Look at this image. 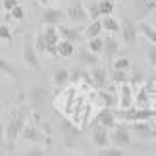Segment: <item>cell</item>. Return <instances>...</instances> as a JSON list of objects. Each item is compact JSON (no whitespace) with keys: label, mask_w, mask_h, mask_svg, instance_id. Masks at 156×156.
Returning <instances> with one entry per match:
<instances>
[{"label":"cell","mask_w":156,"mask_h":156,"mask_svg":"<svg viewBox=\"0 0 156 156\" xmlns=\"http://www.w3.org/2000/svg\"><path fill=\"white\" fill-rule=\"evenodd\" d=\"M35 50L37 52H46V41H44V35L39 33L35 37Z\"/></svg>","instance_id":"cell-33"},{"label":"cell","mask_w":156,"mask_h":156,"mask_svg":"<svg viewBox=\"0 0 156 156\" xmlns=\"http://www.w3.org/2000/svg\"><path fill=\"white\" fill-rule=\"evenodd\" d=\"M20 137H23V141H27V143H35V145H39L41 139H43V135H41V131L35 127V125H23V129H21V133Z\"/></svg>","instance_id":"cell-14"},{"label":"cell","mask_w":156,"mask_h":156,"mask_svg":"<svg viewBox=\"0 0 156 156\" xmlns=\"http://www.w3.org/2000/svg\"><path fill=\"white\" fill-rule=\"evenodd\" d=\"M58 33H60V39H66V41H71V43H79L81 41V35H83V29L79 27H71V25H62L58 23Z\"/></svg>","instance_id":"cell-9"},{"label":"cell","mask_w":156,"mask_h":156,"mask_svg":"<svg viewBox=\"0 0 156 156\" xmlns=\"http://www.w3.org/2000/svg\"><path fill=\"white\" fill-rule=\"evenodd\" d=\"M98 156H122L123 152H122V148H119V147H110V145H108V147H102V148H98V152H97Z\"/></svg>","instance_id":"cell-26"},{"label":"cell","mask_w":156,"mask_h":156,"mask_svg":"<svg viewBox=\"0 0 156 156\" xmlns=\"http://www.w3.org/2000/svg\"><path fill=\"white\" fill-rule=\"evenodd\" d=\"M39 4H43V6H48V0H37Z\"/></svg>","instance_id":"cell-42"},{"label":"cell","mask_w":156,"mask_h":156,"mask_svg":"<svg viewBox=\"0 0 156 156\" xmlns=\"http://www.w3.org/2000/svg\"><path fill=\"white\" fill-rule=\"evenodd\" d=\"M119 31H122V39H123L125 44H133L135 41H137V35H139L137 23L131 21V20H125V23L119 27Z\"/></svg>","instance_id":"cell-10"},{"label":"cell","mask_w":156,"mask_h":156,"mask_svg":"<svg viewBox=\"0 0 156 156\" xmlns=\"http://www.w3.org/2000/svg\"><path fill=\"white\" fill-rule=\"evenodd\" d=\"M37 50H35V44L29 43V41H25V44H23V50H21V60L23 64H27L29 68L33 69H41V62H39V56H37Z\"/></svg>","instance_id":"cell-6"},{"label":"cell","mask_w":156,"mask_h":156,"mask_svg":"<svg viewBox=\"0 0 156 156\" xmlns=\"http://www.w3.org/2000/svg\"><path fill=\"white\" fill-rule=\"evenodd\" d=\"M0 41H6V43L14 41V33H12V29L6 23H0Z\"/></svg>","instance_id":"cell-30"},{"label":"cell","mask_w":156,"mask_h":156,"mask_svg":"<svg viewBox=\"0 0 156 156\" xmlns=\"http://www.w3.org/2000/svg\"><path fill=\"white\" fill-rule=\"evenodd\" d=\"M133 85H131L129 81L122 83V91H119V100H118V106L122 108V110H125V108H131L133 106Z\"/></svg>","instance_id":"cell-8"},{"label":"cell","mask_w":156,"mask_h":156,"mask_svg":"<svg viewBox=\"0 0 156 156\" xmlns=\"http://www.w3.org/2000/svg\"><path fill=\"white\" fill-rule=\"evenodd\" d=\"M87 14H89V20H98L100 17V10H98V4L94 2L87 8Z\"/></svg>","instance_id":"cell-34"},{"label":"cell","mask_w":156,"mask_h":156,"mask_svg":"<svg viewBox=\"0 0 156 156\" xmlns=\"http://www.w3.org/2000/svg\"><path fill=\"white\" fill-rule=\"evenodd\" d=\"M27 123V108L25 106H20V110L16 114H12L8 125H4V139L8 143V148L14 147V143L17 141V137H20L23 125Z\"/></svg>","instance_id":"cell-1"},{"label":"cell","mask_w":156,"mask_h":156,"mask_svg":"<svg viewBox=\"0 0 156 156\" xmlns=\"http://www.w3.org/2000/svg\"><path fill=\"white\" fill-rule=\"evenodd\" d=\"M62 129H64V135H66V145L71 147V145H73V141L77 139V135H79V131H77L69 122H64L62 123Z\"/></svg>","instance_id":"cell-22"},{"label":"cell","mask_w":156,"mask_h":156,"mask_svg":"<svg viewBox=\"0 0 156 156\" xmlns=\"http://www.w3.org/2000/svg\"><path fill=\"white\" fill-rule=\"evenodd\" d=\"M131 81H133V83H141V81H143V77H141V73H135L133 77H131Z\"/></svg>","instance_id":"cell-40"},{"label":"cell","mask_w":156,"mask_h":156,"mask_svg":"<svg viewBox=\"0 0 156 156\" xmlns=\"http://www.w3.org/2000/svg\"><path fill=\"white\" fill-rule=\"evenodd\" d=\"M58 2H62V0H58Z\"/></svg>","instance_id":"cell-46"},{"label":"cell","mask_w":156,"mask_h":156,"mask_svg":"<svg viewBox=\"0 0 156 156\" xmlns=\"http://www.w3.org/2000/svg\"><path fill=\"white\" fill-rule=\"evenodd\" d=\"M0 4H2V0H0Z\"/></svg>","instance_id":"cell-45"},{"label":"cell","mask_w":156,"mask_h":156,"mask_svg":"<svg viewBox=\"0 0 156 156\" xmlns=\"http://www.w3.org/2000/svg\"><path fill=\"white\" fill-rule=\"evenodd\" d=\"M152 10H156V0H145V12L151 14Z\"/></svg>","instance_id":"cell-38"},{"label":"cell","mask_w":156,"mask_h":156,"mask_svg":"<svg viewBox=\"0 0 156 156\" xmlns=\"http://www.w3.org/2000/svg\"><path fill=\"white\" fill-rule=\"evenodd\" d=\"M4 143H6V139H4V125L0 123V147H2Z\"/></svg>","instance_id":"cell-39"},{"label":"cell","mask_w":156,"mask_h":156,"mask_svg":"<svg viewBox=\"0 0 156 156\" xmlns=\"http://www.w3.org/2000/svg\"><path fill=\"white\" fill-rule=\"evenodd\" d=\"M102 54L106 56V60H114L119 54V43L114 37H106L104 39V46H102Z\"/></svg>","instance_id":"cell-13"},{"label":"cell","mask_w":156,"mask_h":156,"mask_svg":"<svg viewBox=\"0 0 156 156\" xmlns=\"http://www.w3.org/2000/svg\"><path fill=\"white\" fill-rule=\"evenodd\" d=\"M100 21H102V29H104V31L114 33V35L119 33V27H122V25H119V21L116 20V17H112V14L110 16H102Z\"/></svg>","instance_id":"cell-20"},{"label":"cell","mask_w":156,"mask_h":156,"mask_svg":"<svg viewBox=\"0 0 156 156\" xmlns=\"http://www.w3.org/2000/svg\"><path fill=\"white\" fill-rule=\"evenodd\" d=\"M100 97H102L104 98V102H106V106H114V104H116V97H114V94L112 93H104V91H100Z\"/></svg>","instance_id":"cell-35"},{"label":"cell","mask_w":156,"mask_h":156,"mask_svg":"<svg viewBox=\"0 0 156 156\" xmlns=\"http://www.w3.org/2000/svg\"><path fill=\"white\" fill-rule=\"evenodd\" d=\"M106 69L104 68H100V66H94V68L91 69V83H93V87H97V89H104L106 87Z\"/></svg>","instance_id":"cell-15"},{"label":"cell","mask_w":156,"mask_h":156,"mask_svg":"<svg viewBox=\"0 0 156 156\" xmlns=\"http://www.w3.org/2000/svg\"><path fill=\"white\" fill-rule=\"evenodd\" d=\"M116 114H114V110H110V108H106V110H102L97 116V123H100V125H104L106 129H112L114 125H116Z\"/></svg>","instance_id":"cell-16"},{"label":"cell","mask_w":156,"mask_h":156,"mask_svg":"<svg viewBox=\"0 0 156 156\" xmlns=\"http://www.w3.org/2000/svg\"><path fill=\"white\" fill-rule=\"evenodd\" d=\"M68 20L71 23H85L89 20V14H87V8L83 6L81 0H75V2H71L69 10H68Z\"/></svg>","instance_id":"cell-5"},{"label":"cell","mask_w":156,"mask_h":156,"mask_svg":"<svg viewBox=\"0 0 156 156\" xmlns=\"http://www.w3.org/2000/svg\"><path fill=\"white\" fill-rule=\"evenodd\" d=\"M0 73L6 75V77H10V79H14L16 83H20V79H21L20 69H17L8 58H2V56H0Z\"/></svg>","instance_id":"cell-11"},{"label":"cell","mask_w":156,"mask_h":156,"mask_svg":"<svg viewBox=\"0 0 156 156\" xmlns=\"http://www.w3.org/2000/svg\"><path fill=\"white\" fill-rule=\"evenodd\" d=\"M8 14L12 16V20H16V21H25V10H23V6L21 4H17V6H14Z\"/></svg>","instance_id":"cell-28"},{"label":"cell","mask_w":156,"mask_h":156,"mask_svg":"<svg viewBox=\"0 0 156 156\" xmlns=\"http://www.w3.org/2000/svg\"><path fill=\"white\" fill-rule=\"evenodd\" d=\"M43 35H44V41H46V52L52 54V56H58V52H56L58 41H60L58 27H56V25H44Z\"/></svg>","instance_id":"cell-4"},{"label":"cell","mask_w":156,"mask_h":156,"mask_svg":"<svg viewBox=\"0 0 156 156\" xmlns=\"http://www.w3.org/2000/svg\"><path fill=\"white\" fill-rule=\"evenodd\" d=\"M102 46H104V39L100 37V35L98 37H91L89 43H87V48L94 54H102Z\"/></svg>","instance_id":"cell-24"},{"label":"cell","mask_w":156,"mask_h":156,"mask_svg":"<svg viewBox=\"0 0 156 156\" xmlns=\"http://www.w3.org/2000/svg\"><path fill=\"white\" fill-rule=\"evenodd\" d=\"M102 31H104V29H102V21H100V17H98V20H91V23L85 27L83 33L87 35V39H91V37H98Z\"/></svg>","instance_id":"cell-21"},{"label":"cell","mask_w":156,"mask_h":156,"mask_svg":"<svg viewBox=\"0 0 156 156\" xmlns=\"http://www.w3.org/2000/svg\"><path fill=\"white\" fill-rule=\"evenodd\" d=\"M147 62L152 66V68H156V44L151 43L147 46Z\"/></svg>","instance_id":"cell-32"},{"label":"cell","mask_w":156,"mask_h":156,"mask_svg":"<svg viewBox=\"0 0 156 156\" xmlns=\"http://www.w3.org/2000/svg\"><path fill=\"white\" fill-rule=\"evenodd\" d=\"M52 81H54V85L58 89H62L66 83L69 81V71L66 68H56L54 69V75H52Z\"/></svg>","instance_id":"cell-19"},{"label":"cell","mask_w":156,"mask_h":156,"mask_svg":"<svg viewBox=\"0 0 156 156\" xmlns=\"http://www.w3.org/2000/svg\"><path fill=\"white\" fill-rule=\"evenodd\" d=\"M112 81L114 83H125V81H129L127 71H125V69H114L112 71Z\"/></svg>","instance_id":"cell-31"},{"label":"cell","mask_w":156,"mask_h":156,"mask_svg":"<svg viewBox=\"0 0 156 156\" xmlns=\"http://www.w3.org/2000/svg\"><path fill=\"white\" fill-rule=\"evenodd\" d=\"M25 154H29V156H43V154H46V151H44V147H31Z\"/></svg>","instance_id":"cell-36"},{"label":"cell","mask_w":156,"mask_h":156,"mask_svg":"<svg viewBox=\"0 0 156 156\" xmlns=\"http://www.w3.org/2000/svg\"><path fill=\"white\" fill-rule=\"evenodd\" d=\"M151 135H152V137H156V127H152V129H151Z\"/></svg>","instance_id":"cell-43"},{"label":"cell","mask_w":156,"mask_h":156,"mask_svg":"<svg viewBox=\"0 0 156 156\" xmlns=\"http://www.w3.org/2000/svg\"><path fill=\"white\" fill-rule=\"evenodd\" d=\"M20 4V0H2V4H0V8H4L6 12H10L14 6Z\"/></svg>","instance_id":"cell-37"},{"label":"cell","mask_w":156,"mask_h":156,"mask_svg":"<svg viewBox=\"0 0 156 156\" xmlns=\"http://www.w3.org/2000/svg\"><path fill=\"white\" fill-rule=\"evenodd\" d=\"M62 20H64V14L58 8H46L44 6V14H43L44 25H58V23H62Z\"/></svg>","instance_id":"cell-12"},{"label":"cell","mask_w":156,"mask_h":156,"mask_svg":"<svg viewBox=\"0 0 156 156\" xmlns=\"http://www.w3.org/2000/svg\"><path fill=\"white\" fill-rule=\"evenodd\" d=\"M79 58L85 62L87 66H91V68H94V66H98V54H94V52H91L89 48H81L79 50Z\"/></svg>","instance_id":"cell-23"},{"label":"cell","mask_w":156,"mask_h":156,"mask_svg":"<svg viewBox=\"0 0 156 156\" xmlns=\"http://www.w3.org/2000/svg\"><path fill=\"white\" fill-rule=\"evenodd\" d=\"M131 129L137 131L139 135L151 137V129H152V127H148V123H147V122H133V123H131Z\"/></svg>","instance_id":"cell-25"},{"label":"cell","mask_w":156,"mask_h":156,"mask_svg":"<svg viewBox=\"0 0 156 156\" xmlns=\"http://www.w3.org/2000/svg\"><path fill=\"white\" fill-rule=\"evenodd\" d=\"M108 2H116V0H108Z\"/></svg>","instance_id":"cell-44"},{"label":"cell","mask_w":156,"mask_h":156,"mask_svg":"<svg viewBox=\"0 0 156 156\" xmlns=\"http://www.w3.org/2000/svg\"><path fill=\"white\" fill-rule=\"evenodd\" d=\"M137 29H139V33L148 41V43L156 44V27H152L151 23H147V21H141V23H137Z\"/></svg>","instance_id":"cell-18"},{"label":"cell","mask_w":156,"mask_h":156,"mask_svg":"<svg viewBox=\"0 0 156 156\" xmlns=\"http://www.w3.org/2000/svg\"><path fill=\"white\" fill-rule=\"evenodd\" d=\"M97 4H98V10H100V17L114 14V2H108V0H98Z\"/></svg>","instance_id":"cell-29"},{"label":"cell","mask_w":156,"mask_h":156,"mask_svg":"<svg viewBox=\"0 0 156 156\" xmlns=\"http://www.w3.org/2000/svg\"><path fill=\"white\" fill-rule=\"evenodd\" d=\"M110 143L114 147H129L131 145V135H129V129L125 127V125H114V127L110 129Z\"/></svg>","instance_id":"cell-3"},{"label":"cell","mask_w":156,"mask_h":156,"mask_svg":"<svg viewBox=\"0 0 156 156\" xmlns=\"http://www.w3.org/2000/svg\"><path fill=\"white\" fill-rule=\"evenodd\" d=\"M46 100H48V89L43 85H37L27 91V102L33 110H41L46 104Z\"/></svg>","instance_id":"cell-2"},{"label":"cell","mask_w":156,"mask_h":156,"mask_svg":"<svg viewBox=\"0 0 156 156\" xmlns=\"http://www.w3.org/2000/svg\"><path fill=\"white\" fill-rule=\"evenodd\" d=\"M91 137H93L94 147H98V148L110 145V129H106L104 125H100V123H97V125L93 127Z\"/></svg>","instance_id":"cell-7"},{"label":"cell","mask_w":156,"mask_h":156,"mask_svg":"<svg viewBox=\"0 0 156 156\" xmlns=\"http://www.w3.org/2000/svg\"><path fill=\"white\" fill-rule=\"evenodd\" d=\"M112 68L114 69H129V58L127 56H116L112 60Z\"/></svg>","instance_id":"cell-27"},{"label":"cell","mask_w":156,"mask_h":156,"mask_svg":"<svg viewBox=\"0 0 156 156\" xmlns=\"http://www.w3.org/2000/svg\"><path fill=\"white\" fill-rule=\"evenodd\" d=\"M151 16H152V27H156V10L151 12Z\"/></svg>","instance_id":"cell-41"},{"label":"cell","mask_w":156,"mask_h":156,"mask_svg":"<svg viewBox=\"0 0 156 156\" xmlns=\"http://www.w3.org/2000/svg\"><path fill=\"white\" fill-rule=\"evenodd\" d=\"M56 52H58V56H62V58H71L75 54V43L66 41V39H60L58 46H56Z\"/></svg>","instance_id":"cell-17"}]
</instances>
